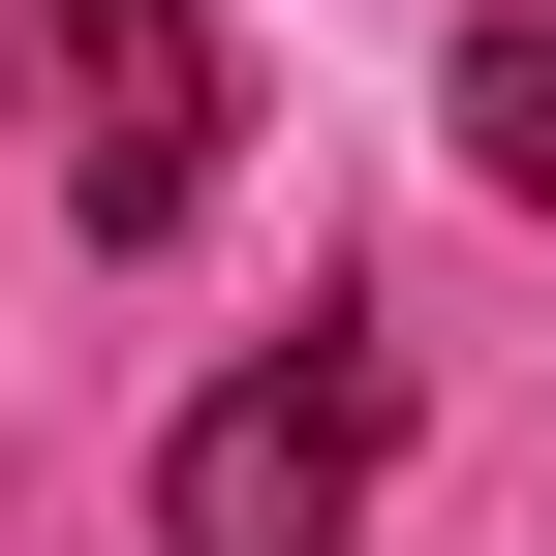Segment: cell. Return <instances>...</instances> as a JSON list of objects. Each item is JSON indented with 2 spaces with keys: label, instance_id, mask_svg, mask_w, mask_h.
Returning a JSON list of instances; mask_svg holds the SVG:
<instances>
[{
  "label": "cell",
  "instance_id": "3",
  "mask_svg": "<svg viewBox=\"0 0 556 556\" xmlns=\"http://www.w3.org/2000/svg\"><path fill=\"white\" fill-rule=\"evenodd\" d=\"M433 124H464V186H495V217H556V0L433 62Z\"/></svg>",
  "mask_w": 556,
  "mask_h": 556
},
{
  "label": "cell",
  "instance_id": "2",
  "mask_svg": "<svg viewBox=\"0 0 556 556\" xmlns=\"http://www.w3.org/2000/svg\"><path fill=\"white\" fill-rule=\"evenodd\" d=\"M0 93H31V155H62L93 248L217 217V31H186V0H0Z\"/></svg>",
  "mask_w": 556,
  "mask_h": 556
},
{
  "label": "cell",
  "instance_id": "1",
  "mask_svg": "<svg viewBox=\"0 0 556 556\" xmlns=\"http://www.w3.org/2000/svg\"><path fill=\"white\" fill-rule=\"evenodd\" d=\"M371 464H402V340L309 309V340H248V371L155 433V556H340V526H371Z\"/></svg>",
  "mask_w": 556,
  "mask_h": 556
}]
</instances>
